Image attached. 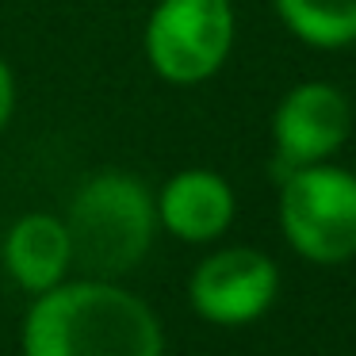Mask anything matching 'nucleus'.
<instances>
[{
	"mask_svg": "<svg viewBox=\"0 0 356 356\" xmlns=\"http://www.w3.org/2000/svg\"><path fill=\"white\" fill-rule=\"evenodd\" d=\"M276 12L307 47L337 50L356 42V0H276Z\"/></svg>",
	"mask_w": 356,
	"mask_h": 356,
	"instance_id": "nucleus-9",
	"label": "nucleus"
},
{
	"mask_svg": "<svg viewBox=\"0 0 356 356\" xmlns=\"http://www.w3.org/2000/svg\"><path fill=\"white\" fill-rule=\"evenodd\" d=\"M157 222L180 241H215L234 222V188L211 169H184L157 192Z\"/></svg>",
	"mask_w": 356,
	"mask_h": 356,
	"instance_id": "nucleus-7",
	"label": "nucleus"
},
{
	"mask_svg": "<svg viewBox=\"0 0 356 356\" xmlns=\"http://www.w3.org/2000/svg\"><path fill=\"white\" fill-rule=\"evenodd\" d=\"M348 131H353V108H348L345 92L325 81L295 85L272 115L276 154L291 169L333 157L345 146Z\"/></svg>",
	"mask_w": 356,
	"mask_h": 356,
	"instance_id": "nucleus-6",
	"label": "nucleus"
},
{
	"mask_svg": "<svg viewBox=\"0 0 356 356\" xmlns=\"http://www.w3.org/2000/svg\"><path fill=\"white\" fill-rule=\"evenodd\" d=\"M280 291V268L268 253L249 245L218 249L203 257L192 272L188 299L195 314L215 325H245L257 322L264 310L276 302Z\"/></svg>",
	"mask_w": 356,
	"mask_h": 356,
	"instance_id": "nucleus-5",
	"label": "nucleus"
},
{
	"mask_svg": "<svg viewBox=\"0 0 356 356\" xmlns=\"http://www.w3.org/2000/svg\"><path fill=\"white\" fill-rule=\"evenodd\" d=\"M12 108H16V81H12V70H8V62L0 58V131L8 127V119H12Z\"/></svg>",
	"mask_w": 356,
	"mask_h": 356,
	"instance_id": "nucleus-10",
	"label": "nucleus"
},
{
	"mask_svg": "<svg viewBox=\"0 0 356 356\" xmlns=\"http://www.w3.org/2000/svg\"><path fill=\"white\" fill-rule=\"evenodd\" d=\"M157 314L108 280H77L35 295L24 318V356H161Z\"/></svg>",
	"mask_w": 356,
	"mask_h": 356,
	"instance_id": "nucleus-1",
	"label": "nucleus"
},
{
	"mask_svg": "<svg viewBox=\"0 0 356 356\" xmlns=\"http://www.w3.org/2000/svg\"><path fill=\"white\" fill-rule=\"evenodd\" d=\"M230 47V0H161L146 24V58L157 77L172 85H200L215 77Z\"/></svg>",
	"mask_w": 356,
	"mask_h": 356,
	"instance_id": "nucleus-4",
	"label": "nucleus"
},
{
	"mask_svg": "<svg viewBox=\"0 0 356 356\" xmlns=\"http://www.w3.org/2000/svg\"><path fill=\"white\" fill-rule=\"evenodd\" d=\"M280 226L299 257L341 264L356 257V177L337 165H299L280 192Z\"/></svg>",
	"mask_w": 356,
	"mask_h": 356,
	"instance_id": "nucleus-3",
	"label": "nucleus"
},
{
	"mask_svg": "<svg viewBox=\"0 0 356 356\" xmlns=\"http://www.w3.org/2000/svg\"><path fill=\"white\" fill-rule=\"evenodd\" d=\"M73 264V241L65 218L31 211L4 234V268L27 295H42L65 280Z\"/></svg>",
	"mask_w": 356,
	"mask_h": 356,
	"instance_id": "nucleus-8",
	"label": "nucleus"
},
{
	"mask_svg": "<svg viewBox=\"0 0 356 356\" xmlns=\"http://www.w3.org/2000/svg\"><path fill=\"white\" fill-rule=\"evenodd\" d=\"M65 230L73 241V264L96 280L131 272L154 245L157 203L131 172H100L73 195Z\"/></svg>",
	"mask_w": 356,
	"mask_h": 356,
	"instance_id": "nucleus-2",
	"label": "nucleus"
}]
</instances>
